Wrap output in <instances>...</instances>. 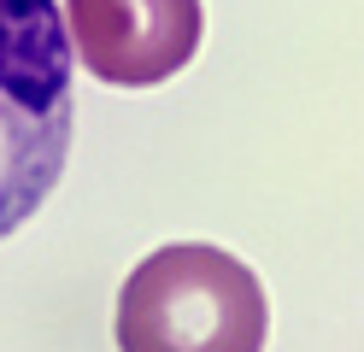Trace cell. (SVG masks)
<instances>
[{
  "label": "cell",
  "mask_w": 364,
  "mask_h": 352,
  "mask_svg": "<svg viewBox=\"0 0 364 352\" xmlns=\"http://www.w3.org/2000/svg\"><path fill=\"white\" fill-rule=\"evenodd\" d=\"M264 335L259 276L206 241L147 252L118 294V352H264Z\"/></svg>",
  "instance_id": "7a4b0ae2"
},
{
  "label": "cell",
  "mask_w": 364,
  "mask_h": 352,
  "mask_svg": "<svg viewBox=\"0 0 364 352\" xmlns=\"http://www.w3.org/2000/svg\"><path fill=\"white\" fill-rule=\"evenodd\" d=\"M71 30L53 0H0V241L41 211L71 153Z\"/></svg>",
  "instance_id": "6da1fadb"
},
{
  "label": "cell",
  "mask_w": 364,
  "mask_h": 352,
  "mask_svg": "<svg viewBox=\"0 0 364 352\" xmlns=\"http://www.w3.org/2000/svg\"><path fill=\"white\" fill-rule=\"evenodd\" d=\"M65 30L88 77L153 88L200 47V0H65Z\"/></svg>",
  "instance_id": "3957f363"
}]
</instances>
